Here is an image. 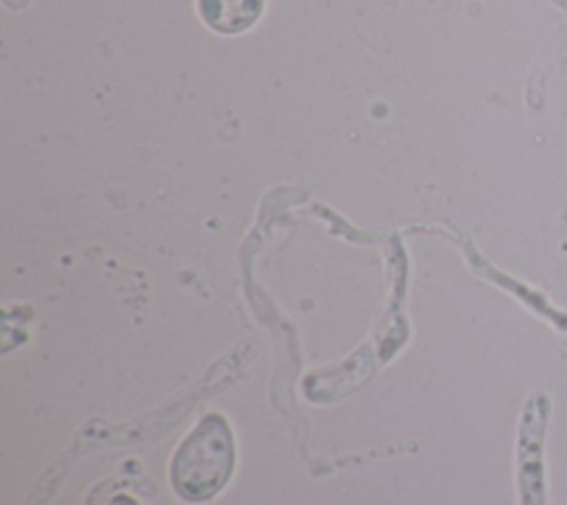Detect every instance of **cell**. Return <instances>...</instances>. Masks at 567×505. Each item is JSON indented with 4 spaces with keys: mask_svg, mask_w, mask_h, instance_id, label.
<instances>
[{
    "mask_svg": "<svg viewBox=\"0 0 567 505\" xmlns=\"http://www.w3.org/2000/svg\"><path fill=\"white\" fill-rule=\"evenodd\" d=\"M264 4L266 0H197L202 20L217 33L250 29L259 20Z\"/></svg>",
    "mask_w": 567,
    "mask_h": 505,
    "instance_id": "7a4b0ae2",
    "label": "cell"
},
{
    "mask_svg": "<svg viewBox=\"0 0 567 505\" xmlns=\"http://www.w3.org/2000/svg\"><path fill=\"white\" fill-rule=\"evenodd\" d=\"M235 439L226 419L204 414L182 439L171 458V485L186 503H206L233 476Z\"/></svg>",
    "mask_w": 567,
    "mask_h": 505,
    "instance_id": "6da1fadb",
    "label": "cell"
},
{
    "mask_svg": "<svg viewBox=\"0 0 567 505\" xmlns=\"http://www.w3.org/2000/svg\"><path fill=\"white\" fill-rule=\"evenodd\" d=\"M111 505H137V503H135L133 498H128V496H122V494H120V496H115V498H113V503H111Z\"/></svg>",
    "mask_w": 567,
    "mask_h": 505,
    "instance_id": "3957f363",
    "label": "cell"
}]
</instances>
